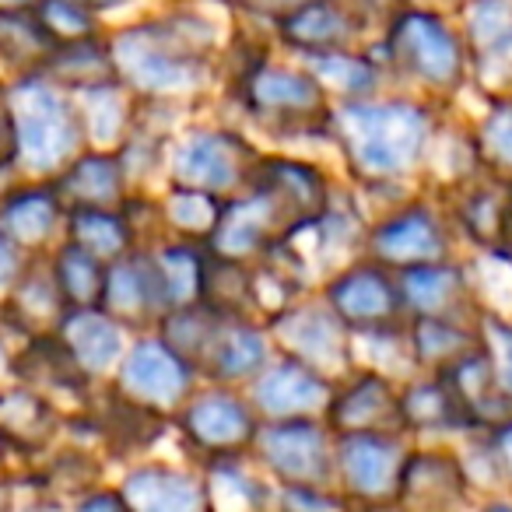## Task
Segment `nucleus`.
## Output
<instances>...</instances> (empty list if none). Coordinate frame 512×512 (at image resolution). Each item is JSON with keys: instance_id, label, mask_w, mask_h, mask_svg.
<instances>
[{"instance_id": "603ef678", "label": "nucleus", "mask_w": 512, "mask_h": 512, "mask_svg": "<svg viewBox=\"0 0 512 512\" xmlns=\"http://www.w3.org/2000/svg\"><path fill=\"white\" fill-rule=\"evenodd\" d=\"M505 239L512 246V183L505 186Z\"/></svg>"}, {"instance_id": "9b49d317", "label": "nucleus", "mask_w": 512, "mask_h": 512, "mask_svg": "<svg viewBox=\"0 0 512 512\" xmlns=\"http://www.w3.org/2000/svg\"><path fill=\"white\" fill-rule=\"evenodd\" d=\"M197 369L179 358L158 334L127 344L113 372V393L155 414H176L197 390Z\"/></svg>"}, {"instance_id": "f3484780", "label": "nucleus", "mask_w": 512, "mask_h": 512, "mask_svg": "<svg viewBox=\"0 0 512 512\" xmlns=\"http://www.w3.org/2000/svg\"><path fill=\"white\" fill-rule=\"evenodd\" d=\"M102 313H109L127 330L155 327L169 313L162 278L151 260V249H130L127 256L106 264V285H102Z\"/></svg>"}, {"instance_id": "864d4df0", "label": "nucleus", "mask_w": 512, "mask_h": 512, "mask_svg": "<svg viewBox=\"0 0 512 512\" xmlns=\"http://www.w3.org/2000/svg\"><path fill=\"white\" fill-rule=\"evenodd\" d=\"M481 512H512V498H491L481 505Z\"/></svg>"}, {"instance_id": "c85d7f7f", "label": "nucleus", "mask_w": 512, "mask_h": 512, "mask_svg": "<svg viewBox=\"0 0 512 512\" xmlns=\"http://www.w3.org/2000/svg\"><path fill=\"white\" fill-rule=\"evenodd\" d=\"M207 512H267L274 502V481L253 470L249 453L204 463Z\"/></svg>"}, {"instance_id": "7ed1b4c3", "label": "nucleus", "mask_w": 512, "mask_h": 512, "mask_svg": "<svg viewBox=\"0 0 512 512\" xmlns=\"http://www.w3.org/2000/svg\"><path fill=\"white\" fill-rule=\"evenodd\" d=\"M379 67L386 74H397L407 85L421 88L425 102L453 99L470 74V53L460 29L446 15L407 4L383 29Z\"/></svg>"}, {"instance_id": "2f4dec72", "label": "nucleus", "mask_w": 512, "mask_h": 512, "mask_svg": "<svg viewBox=\"0 0 512 512\" xmlns=\"http://www.w3.org/2000/svg\"><path fill=\"white\" fill-rule=\"evenodd\" d=\"M460 36L470 67H498L512 57V0H467Z\"/></svg>"}, {"instance_id": "4d7b16f0", "label": "nucleus", "mask_w": 512, "mask_h": 512, "mask_svg": "<svg viewBox=\"0 0 512 512\" xmlns=\"http://www.w3.org/2000/svg\"><path fill=\"white\" fill-rule=\"evenodd\" d=\"M4 372H11V351L0 341V376H4Z\"/></svg>"}, {"instance_id": "f03ea898", "label": "nucleus", "mask_w": 512, "mask_h": 512, "mask_svg": "<svg viewBox=\"0 0 512 512\" xmlns=\"http://www.w3.org/2000/svg\"><path fill=\"white\" fill-rule=\"evenodd\" d=\"M106 43L116 81L137 102H179L207 92L214 29L193 11L127 25Z\"/></svg>"}, {"instance_id": "423d86ee", "label": "nucleus", "mask_w": 512, "mask_h": 512, "mask_svg": "<svg viewBox=\"0 0 512 512\" xmlns=\"http://www.w3.org/2000/svg\"><path fill=\"white\" fill-rule=\"evenodd\" d=\"M453 242L456 228L446 207L428 197H411L397 200L376 225L365 228L362 256L400 274L421 264L453 260Z\"/></svg>"}, {"instance_id": "ddd939ff", "label": "nucleus", "mask_w": 512, "mask_h": 512, "mask_svg": "<svg viewBox=\"0 0 512 512\" xmlns=\"http://www.w3.org/2000/svg\"><path fill=\"white\" fill-rule=\"evenodd\" d=\"M323 302L341 316V323L351 334L407 323L404 306H400L397 274L386 271L369 256H358L337 274H330L323 285Z\"/></svg>"}, {"instance_id": "a878e982", "label": "nucleus", "mask_w": 512, "mask_h": 512, "mask_svg": "<svg viewBox=\"0 0 512 512\" xmlns=\"http://www.w3.org/2000/svg\"><path fill=\"white\" fill-rule=\"evenodd\" d=\"M60 432V411L53 400L29 386L0 390V446L18 456H36L53 446Z\"/></svg>"}, {"instance_id": "cd10ccee", "label": "nucleus", "mask_w": 512, "mask_h": 512, "mask_svg": "<svg viewBox=\"0 0 512 512\" xmlns=\"http://www.w3.org/2000/svg\"><path fill=\"white\" fill-rule=\"evenodd\" d=\"M362 25L337 4V0H313L285 22H278V36L285 46H292L299 57L330 50H355L362 39Z\"/></svg>"}, {"instance_id": "1a4fd4ad", "label": "nucleus", "mask_w": 512, "mask_h": 512, "mask_svg": "<svg viewBox=\"0 0 512 512\" xmlns=\"http://www.w3.org/2000/svg\"><path fill=\"white\" fill-rule=\"evenodd\" d=\"M264 327L278 341L281 355L316 369L334 386L355 372L351 330L323 299H295L285 313H278Z\"/></svg>"}, {"instance_id": "5701e85b", "label": "nucleus", "mask_w": 512, "mask_h": 512, "mask_svg": "<svg viewBox=\"0 0 512 512\" xmlns=\"http://www.w3.org/2000/svg\"><path fill=\"white\" fill-rule=\"evenodd\" d=\"M67 313V302L60 295L57 281L50 271V253L46 256H29L25 271L18 274V281L11 285V292L4 295V323L15 334H22V341L39 334H53L60 327Z\"/></svg>"}, {"instance_id": "13d9d810", "label": "nucleus", "mask_w": 512, "mask_h": 512, "mask_svg": "<svg viewBox=\"0 0 512 512\" xmlns=\"http://www.w3.org/2000/svg\"><path fill=\"white\" fill-rule=\"evenodd\" d=\"M4 456H8V449H4V446H0V467H4Z\"/></svg>"}, {"instance_id": "49530a36", "label": "nucleus", "mask_w": 512, "mask_h": 512, "mask_svg": "<svg viewBox=\"0 0 512 512\" xmlns=\"http://www.w3.org/2000/svg\"><path fill=\"white\" fill-rule=\"evenodd\" d=\"M488 435V446L491 453H495V463H498V474H502V484L512 491V418L502 421V425H495Z\"/></svg>"}, {"instance_id": "f704fd0d", "label": "nucleus", "mask_w": 512, "mask_h": 512, "mask_svg": "<svg viewBox=\"0 0 512 512\" xmlns=\"http://www.w3.org/2000/svg\"><path fill=\"white\" fill-rule=\"evenodd\" d=\"M64 239L92 253L102 264H113L130 249H137V235L123 207L120 211H67Z\"/></svg>"}, {"instance_id": "6e6d98bb", "label": "nucleus", "mask_w": 512, "mask_h": 512, "mask_svg": "<svg viewBox=\"0 0 512 512\" xmlns=\"http://www.w3.org/2000/svg\"><path fill=\"white\" fill-rule=\"evenodd\" d=\"M348 512H397L393 505H351Z\"/></svg>"}, {"instance_id": "20e7f679", "label": "nucleus", "mask_w": 512, "mask_h": 512, "mask_svg": "<svg viewBox=\"0 0 512 512\" xmlns=\"http://www.w3.org/2000/svg\"><path fill=\"white\" fill-rule=\"evenodd\" d=\"M18 130V165L32 179H53L88 148L78 102L43 74L15 78L8 88Z\"/></svg>"}, {"instance_id": "473e14b6", "label": "nucleus", "mask_w": 512, "mask_h": 512, "mask_svg": "<svg viewBox=\"0 0 512 512\" xmlns=\"http://www.w3.org/2000/svg\"><path fill=\"white\" fill-rule=\"evenodd\" d=\"M43 78H50L53 85H60L64 92H71V95L85 92V88L116 81L106 36H92V39H81V43L57 46V50H53V57L46 60Z\"/></svg>"}, {"instance_id": "393cba45", "label": "nucleus", "mask_w": 512, "mask_h": 512, "mask_svg": "<svg viewBox=\"0 0 512 512\" xmlns=\"http://www.w3.org/2000/svg\"><path fill=\"white\" fill-rule=\"evenodd\" d=\"M11 376L29 390L43 393L46 400L53 397H88L92 379L78 369L71 351L60 344L57 334H39L29 337L22 355L11 358Z\"/></svg>"}, {"instance_id": "72a5a7b5", "label": "nucleus", "mask_w": 512, "mask_h": 512, "mask_svg": "<svg viewBox=\"0 0 512 512\" xmlns=\"http://www.w3.org/2000/svg\"><path fill=\"white\" fill-rule=\"evenodd\" d=\"M477 344V323H453V320H407V348H411L414 369L442 372L453 365L463 351Z\"/></svg>"}, {"instance_id": "a18cd8bd", "label": "nucleus", "mask_w": 512, "mask_h": 512, "mask_svg": "<svg viewBox=\"0 0 512 512\" xmlns=\"http://www.w3.org/2000/svg\"><path fill=\"white\" fill-rule=\"evenodd\" d=\"M235 8L246 11V15L253 18H264V22H285L288 15H295L299 8H306V4H313V0H232Z\"/></svg>"}, {"instance_id": "a19ab883", "label": "nucleus", "mask_w": 512, "mask_h": 512, "mask_svg": "<svg viewBox=\"0 0 512 512\" xmlns=\"http://www.w3.org/2000/svg\"><path fill=\"white\" fill-rule=\"evenodd\" d=\"M477 341L488 351L491 369H495L498 390L512 400V320L509 316H477Z\"/></svg>"}, {"instance_id": "2eb2a0df", "label": "nucleus", "mask_w": 512, "mask_h": 512, "mask_svg": "<svg viewBox=\"0 0 512 512\" xmlns=\"http://www.w3.org/2000/svg\"><path fill=\"white\" fill-rule=\"evenodd\" d=\"M467 470L453 449H411L397 481V512H460L470 498Z\"/></svg>"}, {"instance_id": "c756f323", "label": "nucleus", "mask_w": 512, "mask_h": 512, "mask_svg": "<svg viewBox=\"0 0 512 512\" xmlns=\"http://www.w3.org/2000/svg\"><path fill=\"white\" fill-rule=\"evenodd\" d=\"M306 71L316 78L327 99L337 102H355L372 99L383 88V67H379L376 53H358V50H330V53H309Z\"/></svg>"}, {"instance_id": "412c9836", "label": "nucleus", "mask_w": 512, "mask_h": 512, "mask_svg": "<svg viewBox=\"0 0 512 512\" xmlns=\"http://www.w3.org/2000/svg\"><path fill=\"white\" fill-rule=\"evenodd\" d=\"M50 183L64 211H120L130 197V179L120 155L99 148H85Z\"/></svg>"}, {"instance_id": "58836bf2", "label": "nucleus", "mask_w": 512, "mask_h": 512, "mask_svg": "<svg viewBox=\"0 0 512 512\" xmlns=\"http://www.w3.org/2000/svg\"><path fill=\"white\" fill-rule=\"evenodd\" d=\"M470 144H474L477 165L484 176L512 183V95H495L470 130Z\"/></svg>"}, {"instance_id": "37998d69", "label": "nucleus", "mask_w": 512, "mask_h": 512, "mask_svg": "<svg viewBox=\"0 0 512 512\" xmlns=\"http://www.w3.org/2000/svg\"><path fill=\"white\" fill-rule=\"evenodd\" d=\"M351 18H355L362 29H372V25H390L397 11L407 8V0H337Z\"/></svg>"}, {"instance_id": "ea45409f", "label": "nucleus", "mask_w": 512, "mask_h": 512, "mask_svg": "<svg viewBox=\"0 0 512 512\" xmlns=\"http://www.w3.org/2000/svg\"><path fill=\"white\" fill-rule=\"evenodd\" d=\"M36 18H39V25L50 32V39L57 46L102 36V32H99V15H92L88 8H81L78 0H39Z\"/></svg>"}, {"instance_id": "7c9ffc66", "label": "nucleus", "mask_w": 512, "mask_h": 512, "mask_svg": "<svg viewBox=\"0 0 512 512\" xmlns=\"http://www.w3.org/2000/svg\"><path fill=\"white\" fill-rule=\"evenodd\" d=\"M74 102H78L88 148L116 151L123 141H127L130 130H134L137 99L120 85V81L85 88V92L74 95Z\"/></svg>"}, {"instance_id": "4be33fe9", "label": "nucleus", "mask_w": 512, "mask_h": 512, "mask_svg": "<svg viewBox=\"0 0 512 512\" xmlns=\"http://www.w3.org/2000/svg\"><path fill=\"white\" fill-rule=\"evenodd\" d=\"M116 491L130 512H207L204 474L176 463H137Z\"/></svg>"}, {"instance_id": "79ce46f5", "label": "nucleus", "mask_w": 512, "mask_h": 512, "mask_svg": "<svg viewBox=\"0 0 512 512\" xmlns=\"http://www.w3.org/2000/svg\"><path fill=\"white\" fill-rule=\"evenodd\" d=\"M274 505L281 512H348L351 502L337 488H302V484H274Z\"/></svg>"}, {"instance_id": "8fccbe9b", "label": "nucleus", "mask_w": 512, "mask_h": 512, "mask_svg": "<svg viewBox=\"0 0 512 512\" xmlns=\"http://www.w3.org/2000/svg\"><path fill=\"white\" fill-rule=\"evenodd\" d=\"M81 8H88L92 15H102V11H120V8H130L134 0H78Z\"/></svg>"}, {"instance_id": "e433bc0d", "label": "nucleus", "mask_w": 512, "mask_h": 512, "mask_svg": "<svg viewBox=\"0 0 512 512\" xmlns=\"http://www.w3.org/2000/svg\"><path fill=\"white\" fill-rule=\"evenodd\" d=\"M225 200L204 190H190V186H172L162 200H158V214H162V228H169V239L197 242L204 246L211 239L214 225L221 218Z\"/></svg>"}, {"instance_id": "09e8293b", "label": "nucleus", "mask_w": 512, "mask_h": 512, "mask_svg": "<svg viewBox=\"0 0 512 512\" xmlns=\"http://www.w3.org/2000/svg\"><path fill=\"white\" fill-rule=\"evenodd\" d=\"M25 260H29V256L18 253L8 239H0V299L11 292V285L18 281V274L25 271Z\"/></svg>"}, {"instance_id": "6e6552de", "label": "nucleus", "mask_w": 512, "mask_h": 512, "mask_svg": "<svg viewBox=\"0 0 512 512\" xmlns=\"http://www.w3.org/2000/svg\"><path fill=\"white\" fill-rule=\"evenodd\" d=\"M260 151L232 127H190L169 148L172 186H190L228 200L249 183Z\"/></svg>"}, {"instance_id": "4468645a", "label": "nucleus", "mask_w": 512, "mask_h": 512, "mask_svg": "<svg viewBox=\"0 0 512 512\" xmlns=\"http://www.w3.org/2000/svg\"><path fill=\"white\" fill-rule=\"evenodd\" d=\"M330 397H334V383L288 355L271 358V365L249 383V404L260 414V421L323 418Z\"/></svg>"}, {"instance_id": "0eeeda50", "label": "nucleus", "mask_w": 512, "mask_h": 512, "mask_svg": "<svg viewBox=\"0 0 512 512\" xmlns=\"http://www.w3.org/2000/svg\"><path fill=\"white\" fill-rule=\"evenodd\" d=\"M249 453L274 484L337 488L334 432L323 418L260 421V432H256Z\"/></svg>"}, {"instance_id": "39448f33", "label": "nucleus", "mask_w": 512, "mask_h": 512, "mask_svg": "<svg viewBox=\"0 0 512 512\" xmlns=\"http://www.w3.org/2000/svg\"><path fill=\"white\" fill-rule=\"evenodd\" d=\"M232 92L242 113L271 134L299 137L320 127L327 130L330 123V99L306 67L274 64L267 57L232 78Z\"/></svg>"}, {"instance_id": "f257e3e1", "label": "nucleus", "mask_w": 512, "mask_h": 512, "mask_svg": "<svg viewBox=\"0 0 512 512\" xmlns=\"http://www.w3.org/2000/svg\"><path fill=\"white\" fill-rule=\"evenodd\" d=\"M327 134L341 144L355 179L365 186H400L428 162L435 109L432 102L414 95L337 102L330 106Z\"/></svg>"}, {"instance_id": "9d476101", "label": "nucleus", "mask_w": 512, "mask_h": 512, "mask_svg": "<svg viewBox=\"0 0 512 512\" xmlns=\"http://www.w3.org/2000/svg\"><path fill=\"white\" fill-rule=\"evenodd\" d=\"M176 428L186 449L200 453L207 463L221 460V456L249 453L256 432H260V414L239 390L211 383L207 390H193L186 397V404L176 411Z\"/></svg>"}, {"instance_id": "bb28decb", "label": "nucleus", "mask_w": 512, "mask_h": 512, "mask_svg": "<svg viewBox=\"0 0 512 512\" xmlns=\"http://www.w3.org/2000/svg\"><path fill=\"white\" fill-rule=\"evenodd\" d=\"M397 421H400V432L474 435V425H470L460 400L449 393V386L439 376H428V372L411 376L397 390Z\"/></svg>"}, {"instance_id": "aec40b11", "label": "nucleus", "mask_w": 512, "mask_h": 512, "mask_svg": "<svg viewBox=\"0 0 512 512\" xmlns=\"http://www.w3.org/2000/svg\"><path fill=\"white\" fill-rule=\"evenodd\" d=\"M274 348L271 334L260 320H225L221 316L218 330H214L211 344H207L204 358H200L197 372L207 376L214 386H239L253 383L260 372L271 365Z\"/></svg>"}, {"instance_id": "de8ad7c7", "label": "nucleus", "mask_w": 512, "mask_h": 512, "mask_svg": "<svg viewBox=\"0 0 512 512\" xmlns=\"http://www.w3.org/2000/svg\"><path fill=\"white\" fill-rule=\"evenodd\" d=\"M74 512H130V509L123 505V498L116 488H92L88 495L78 498Z\"/></svg>"}, {"instance_id": "c9c22d12", "label": "nucleus", "mask_w": 512, "mask_h": 512, "mask_svg": "<svg viewBox=\"0 0 512 512\" xmlns=\"http://www.w3.org/2000/svg\"><path fill=\"white\" fill-rule=\"evenodd\" d=\"M53 50H57V43H53L50 32L39 25L36 11H25V15H0V64L8 67L15 78L43 74Z\"/></svg>"}, {"instance_id": "4c0bfd02", "label": "nucleus", "mask_w": 512, "mask_h": 512, "mask_svg": "<svg viewBox=\"0 0 512 512\" xmlns=\"http://www.w3.org/2000/svg\"><path fill=\"white\" fill-rule=\"evenodd\" d=\"M50 271L64 295L67 309H95L102 302V285H106V264L95 260L74 242H60L50 253Z\"/></svg>"}, {"instance_id": "dca6fc26", "label": "nucleus", "mask_w": 512, "mask_h": 512, "mask_svg": "<svg viewBox=\"0 0 512 512\" xmlns=\"http://www.w3.org/2000/svg\"><path fill=\"white\" fill-rule=\"evenodd\" d=\"M400 306L407 320H453V323H477L481 309L470 292L467 267L456 260L439 264H421L397 274Z\"/></svg>"}, {"instance_id": "c03bdc74", "label": "nucleus", "mask_w": 512, "mask_h": 512, "mask_svg": "<svg viewBox=\"0 0 512 512\" xmlns=\"http://www.w3.org/2000/svg\"><path fill=\"white\" fill-rule=\"evenodd\" d=\"M18 165V130L15 113H11L8 88L0 85V172H8Z\"/></svg>"}, {"instance_id": "6ab92c4d", "label": "nucleus", "mask_w": 512, "mask_h": 512, "mask_svg": "<svg viewBox=\"0 0 512 512\" xmlns=\"http://www.w3.org/2000/svg\"><path fill=\"white\" fill-rule=\"evenodd\" d=\"M397 390L390 376L372 369H355L334 386V397L323 414L334 435L344 432H400Z\"/></svg>"}, {"instance_id": "b1692460", "label": "nucleus", "mask_w": 512, "mask_h": 512, "mask_svg": "<svg viewBox=\"0 0 512 512\" xmlns=\"http://www.w3.org/2000/svg\"><path fill=\"white\" fill-rule=\"evenodd\" d=\"M53 334L71 351V358L88 379H102L109 372H116L123 351H127V327L116 323L109 313H102L99 306L67 309Z\"/></svg>"}, {"instance_id": "f8f14e48", "label": "nucleus", "mask_w": 512, "mask_h": 512, "mask_svg": "<svg viewBox=\"0 0 512 512\" xmlns=\"http://www.w3.org/2000/svg\"><path fill=\"white\" fill-rule=\"evenodd\" d=\"M411 453L404 432L334 435L337 491L351 505H393L404 460Z\"/></svg>"}, {"instance_id": "5fc2aeb1", "label": "nucleus", "mask_w": 512, "mask_h": 512, "mask_svg": "<svg viewBox=\"0 0 512 512\" xmlns=\"http://www.w3.org/2000/svg\"><path fill=\"white\" fill-rule=\"evenodd\" d=\"M0 512H11V484L0 477Z\"/></svg>"}, {"instance_id": "3c124183", "label": "nucleus", "mask_w": 512, "mask_h": 512, "mask_svg": "<svg viewBox=\"0 0 512 512\" xmlns=\"http://www.w3.org/2000/svg\"><path fill=\"white\" fill-rule=\"evenodd\" d=\"M39 0H0V15H25V11H36Z\"/></svg>"}, {"instance_id": "a211bd4d", "label": "nucleus", "mask_w": 512, "mask_h": 512, "mask_svg": "<svg viewBox=\"0 0 512 512\" xmlns=\"http://www.w3.org/2000/svg\"><path fill=\"white\" fill-rule=\"evenodd\" d=\"M64 204L50 179H29L0 197V239H8L22 256H46L64 232Z\"/></svg>"}]
</instances>
